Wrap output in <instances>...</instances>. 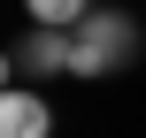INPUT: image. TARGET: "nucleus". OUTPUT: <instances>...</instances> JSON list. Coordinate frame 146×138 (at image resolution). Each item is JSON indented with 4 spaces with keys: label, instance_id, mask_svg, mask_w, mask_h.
Returning a JSON list of instances; mask_svg holds the SVG:
<instances>
[{
    "label": "nucleus",
    "instance_id": "obj_1",
    "mask_svg": "<svg viewBox=\"0 0 146 138\" xmlns=\"http://www.w3.org/2000/svg\"><path fill=\"white\" fill-rule=\"evenodd\" d=\"M139 61V23L123 8H92L69 31V77H123Z\"/></svg>",
    "mask_w": 146,
    "mask_h": 138
},
{
    "label": "nucleus",
    "instance_id": "obj_2",
    "mask_svg": "<svg viewBox=\"0 0 146 138\" xmlns=\"http://www.w3.org/2000/svg\"><path fill=\"white\" fill-rule=\"evenodd\" d=\"M62 69H69V31L31 23V31L8 46V85H38V77H62Z\"/></svg>",
    "mask_w": 146,
    "mask_h": 138
},
{
    "label": "nucleus",
    "instance_id": "obj_3",
    "mask_svg": "<svg viewBox=\"0 0 146 138\" xmlns=\"http://www.w3.org/2000/svg\"><path fill=\"white\" fill-rule=\"evenodd\" d=\"M46 131H54L46 92H38V85H8V100H0V138H46Z\"/></svg>",
    "mask_w": 146,
    "mask_h": 138
},
{
    "label": "nucleus",
    "instance_id": "obj_4",
    "mask_svg": "<svg viewBox=\"0 0 146 138\" xmlns=\"http://www.w3.org/2000/svg\"><path fill=\"white\" fill-rule=\"evenodd\" d=\"M31 8V23H46V31H77L85 15H92V0H23Z\"/></svg>",
    "mask_w": 146,
    "mask_h": 138
}]
</instances>
